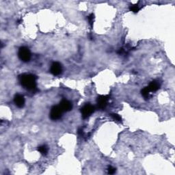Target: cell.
Instances as JSON below:
<instances>
[{"mask_svg": "<svg viewBox=\"0 0 175 175\" xmlns=\"http://www.w3.org/2000/svg\"><path fill=\"white\" fill-rule=\"evenodd\" d=\"M19 82L21 86L30 91H36V76L32 74H23L19 75Z\"/></svg>", "mask_w": 175, "mask_h": 175, "instance_id": "1", "label": "cell"}, {"mask_svg": "<svg viewBox=\"0 0 175 175\" xmlns=\"http://www.w3.org/2000/svg\"><path fill=\"white\" fill-rule=\"evenodd\" d=\"M18 56H19L20 60L23 62H28L30 61L31 58L30 51L26 47H22L19 49V52H18Z\"/></svg>", "mask_w": 175, "mask_h": 175, "instance_id": "2", "label": "cell"}, {"mask_svg": "<svg viewBox=\"0 0 175 175\" xmlns=\"http://www.w3.org/2000/svg\"><path fill=\"white\" fill-rule=\"evenodd\" d=\"M63 111L62 110V109L60 108L59 105H55L53 106L52 108L51 109L50 112V118L51 120H56L60 119L62 117V114H63Z\"/></svg>", "mask_w": 175, "mask_h": 175, "instance_id": "3", "label": "cell"}, {"mask_svg": "<svg viewBox=\"0 0 175 175\" xmlns=\"http://www.w3.org/2000/svg\"><path fill=\"white\" fill-rule=\"evenodd\" d=\"M95 107L90 104H87L84 105V107L81 109V112L83 118H88L92 114L95 112Z\"/></svg>", "mask_w": 175, "mask_h": 175, "instance_id": "4", "label": "cell"}, {"mask_svg": "<svg viewBox=\"0 0 175 175\" xmlns=\"http://www.w3.org/2000/svg\"><path fill=\"white\" fill-rule=\"evenodd\" d=\"M108 96H104L101 95L98 96L97 99H96V103H97L98 107L101 109H104L107 106V100H108Z\"/></svg>", "mask_w": 175, "mask_h": 175, "instance_id": "5", "label": "cell"}, {"mask_svg": "<svg viewBox=\"0 0 175 175\" xmlns=\"http://www.w3.org/2000/svg\"><path fill=\"white\" fill-rule=\"evenodd\" d=\"M50 71L53 75H60L62 71V67L61 64H60L59 62H53V63L51 64Z\"/></svg>", "mask_w": 175, "mask_h": 175, "instance_id": "6", "label": "cell"}, {"mask_svg": "<svg viewBox=\"0 0 175 175\" xmlns=\"http://www.w3.org/2000/svg\"><path fill=\"white\" fill-rule=\"evenodd\" d=\"M59 106L64 112L71 111L72 108H73V105H72L71 103L69 101L65 99L62 100V101L60 103Z\"/></svg>", "mask_w": 175, "mask_h": 175, "instance_id": "7", "label": "cell"}, {"mask_svg": "<svg viewBox=\"0 0 175 175\" xmlns=\"http://www.w3.org/2000/svg\"><path fill=\"white\" fill-rule=\"evenodd\" d=\"M14 102L18 107L22 108L25 105L24 96L21 95H19V94H17V95H15L14 98Z\"/></svg>", "mask_w": 175, "mask_h": 175, "instance_id": "8", "label": "cell"}, {"mask_svg": "<svg viewBox=\"0 0 175 175\" xmlns=\"http://www.w3.org/2000/svg\"><path fill=\"white\" fill-rule=\"evenodd\" d=\"M147 87L151 93V92H156L157 90H158L159 88H160V85H159L158 82H157V81H153V82H152L151 84H149V86Z\"/></svg>", "mask_w": 175, "mask_h": 175, "instance_id": "9", "label": "cell"}, {"mask_svg": "<svg viewBox=\"0 0 175 175\" xmlns=\"http://www.w3.org/2000/svg\"><path fill=\"white\" fill-rule=\"evenodd\" d=\"M141 93H142V95L144 96V98L145 99H149L150 97H151V91L149 90V89L148 88V87H145L141 91Z\"/></svg>", "mask_w": 175, "mask_h": 175, "instance_id": "10", "label": "cell"}, {"mask_svg": "<svg viewBox=\"0 0 175 175\" xmlns=\"http://www.w3.org/2000/svg\"><path fill=\"white\" fill-rule=\"evenodd\" d=\"M38 151H39L42 155H46L48 152V148L45 145H42L38 148Z\"/></svg>", "mask_w": 175, "mask_h": 175, "instance_id": "11", "label": "cell"}, {"mask_svg": "<svg viewBox=\"0 0 175 175\" xmlns=\"http://www.w3.org/2000/svg\"><path fill=\"white\" fill-rule=\"evenodd\" d=\"M88 21H89V23H90V25L91 28H93L94 21H95V15L91 14L90 15V16L88 17Z\"/></svg>", "mask_w": 175, "mask_h": 175, "instance_id": "12", "label": "cell"}, {"mask_svg": "<svg viewBox=\"0 0 175 175\" xmlns=\"http://www.w3.org/2000/svg\"><path fill=\"white\" fill-rule=\"evenodd\" d=\"M130 10L132 11V12H138L139 10H140V8H139V6L137 5H133L132 6H130Z\"/></svg>", "mask_w": 175, "mask_h": 175, "instance_id": "13", "label": "cell"}, {"mask_svg": "<svg viewBox=\"0 0 175 175\" xmlns=\"http://www.w3.org/2000/svg\"><path fill=\"white\" fill-rule=\"evenodd\" d=\"M111 116H112V118H113L114 120H115L116 121H121V120H122V118H121L120 116L117 114H112Z\"/></svg>", "mask_w": 175, "mask_h": 175, "instance_id": "14", "label": "cell"}, {"mask_svg": "<svg viewBox=\"0 0 175 175\" xmlns=\"http://www.w3.org/2000/svg\"><path fill=\"white\" fill-rule=\"evenodd\" d=\"M116 172V168H114L112 166H109L108 168H107V173L109 174H114Z\"/></svg>", "mask_w": 175, "mask_h": 175, "instance_id": "15", "label": "cell"}, {"mask_svg": "<svg viewBox=\"0 0 175 175\" xmlns=\"http://www.w3.org/2000/svg\"><path fill=\"white\" fill-rule=\"evenodd\" d=\"M78 134H79V136H84V130H83L82 128H81V129H79V130H78Z\"/></svg>", "mask_w": 175, "mask_h": 175, "instance_id": "16", "label": "cell"}]
</instances>
